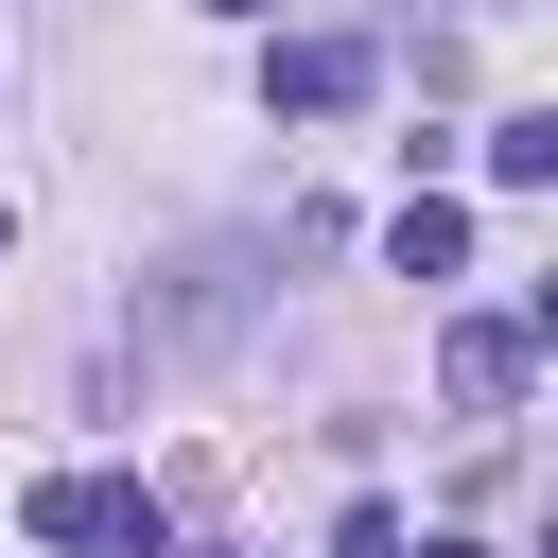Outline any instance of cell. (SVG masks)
I'll return each mask as SVG.
<instances>
[{
  "instance_id": "3",
  "label": "cell",
  "mask_w": 558,
  "mask_h": 558,
  "mask_svg": "<svg viewBox=\"0 0 558 558\" xmlns=\"http://www.w3.org/2000/svg\"><path fill=\"white\" fill-rule=\"evenodd\" d=\"M366 87H384L366 35H279V52H262V105H279V122H349Z\"/></svg>"
},
{
  "instance_id": "2",
  "label": "cell",
  "mask_w": 558,
  "mask_h": 558,
  "mask_svg": "<svg viewBox=\"0 0 558 558\" xmlns=\"http://www.w3.org/2000/svg\"><path fill=\"white\" fill-rule=\"evenodd\" d=\"M52 558H174V523H157V488H122V471H52L35 506H17Z\"/></svg>"
},
{
  "instance_id": "4",
  "label": "cell",
  "mask_w": 558,
  "mask_h": 558,
  "mask_svg": "<svg viewBox=\"0 0 558 558\" xmlns=\"http://www.w3.org/2000/svg\"><path fill=\"white\" fill-rule=\"evenodd\" d=\"M523 366H541V314H453V349H436V384H453L471 418H506Z\"/></svg>"
},
{
  "instance_id": "5",
  "label": "cell",
  "mask_w": 558,
  "mask_h": 558,
  "mask_svg": "<svg viewBox=\"0 0 558 558\" xmlns=\"http://www.w3.org/2000/svg\"><path fill=\"white\" fill-rule=\"evenodd\" d=\"M384 262H401V279H471V209H453V192H401V209H384Z\"/></svg>"
},
{
  "instance_id": "1",
  "label": "cell",
  "mask_w": 558,
  "mask_h": 558,
  "mask_svg": "<svg viewBox=\"0 0 558 558\" xmlns=\"http://www.w3.org/2000/svg\"><path fill=\"white\" fill-rule=\"evenodd\" d=\"M262 262H279V244H192V262H157V279H140V349H227V331L262 314Z\"/></svg>"
},
{
  "instance_id": "6",
  "label": "cell",
  "mask_w": 558,
  "mask_h": 558,
  "mask_svg": "<svg viewBox=\"0 0 558 558\" xmlns=\"http://www.w3.org/2000/svg\"><path fill=\"white\" fill-rule=\"evenodd\" d=\"M541 174H558V105H506L488 122V192H541Z\"/></svg>"
},
{
  "instance_id": "7",
  "label": "cell",
  "mask_w": 558,
  "mask_h": 558,
  "mask_svg": "<svg viewBox=\"0 0 558 558\" xmlns=\"http://www.w3.org/2000/svg\"><path fill=\"white\" fill-rule=\"evenodd\" d=\"M209 17H279V0H209Z\"/></svg>"
}]
</instances>
